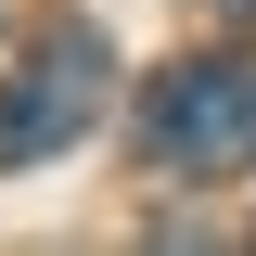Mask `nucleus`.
Here are the masks:
<instances>
[{
    "label": "nucleus",
    "mask_w": 256,
    "mask_h": 256,
    "mask_svg": "<svg viewBox=\"0 0 256 256\" xmlns=\"http://www.w3.org/2000/svg\"><path fill=\"white\" fill-rule=\"evenodd\" d=\"M141 128H154V154H166V166H256V64L218 52V64L154 77Z\"/></svg>",
    "instance_id": "obj_1"
},
{
    "label": "nucleus",
    "mask_w": 256,
    "mask_h": 256,
    "mask_svg": "<svg viewBox=\"0 0 256 256\" xmlns=\"http://www.w3.org/2000/svg\"><path fill=\"white\" fill-rule=\"evenodd\" d=\"M102 116V38H52V52L0 90V166H38V154H64L77 128Z\"/></svg>",
    "instance_id": "obj_2"
},
{
    "label": "nucleus",
    "mask_w": 256,
    "mask_h": 256,
    "mask_svg": "<svg viewBox=\"0 0 256 256\" xmlns=\"http://www.w3.org/2000/svg\"><path fill=\"white\" fill-rule=\"evenodd\" d=\"M218 13H256V0H218Z\"/></svg>",
    "instance_id": "obj_3"
}]
</instances>
